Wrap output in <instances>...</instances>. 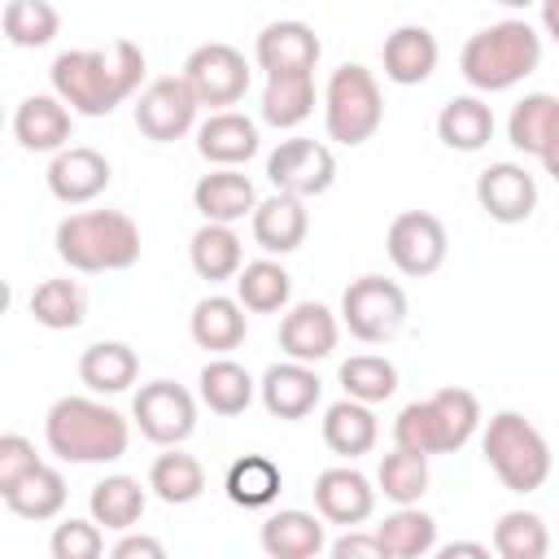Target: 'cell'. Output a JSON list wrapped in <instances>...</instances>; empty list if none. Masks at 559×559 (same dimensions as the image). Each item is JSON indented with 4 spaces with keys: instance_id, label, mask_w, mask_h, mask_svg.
Wrapping results in <instances>:
<instances>
[{
    "instance_id": "6da1fadb",
    "label": "cell",
    "mask_w": 559,
    "mask_h": 559,
    "mask_svg": "<svg viewBox=\"0 0 559 559\" xmlns=\"http://www.w3.org/2000/svg\"><path fill=\"white\" fill-rule=\"evenodd\" d=\"M48 74L57 96L70 109L87 118H105L114 114V105H122L140 87L144 52L131 39H114L109 48H70V52H57Z\"/></svg>"
},
{
    "instance_id": "7a4b0ae2",
    "label": "cell",
    "mask_w": 559,
    "mask_h": 559,
    "mask_svg": "<svg viewBox=\"0 0 559 559\" xmlns=\"http://www.w3.org/2000/svg\"><path fill=\"white\" fill-rule=\"evenodd\" d=\"M44 432H48V450L66 463H109L122 459L131 441L127 419L92 397H57L44 419Z\"/></svg>"
},
{
    "instance_id": "3957f363",
    "label": "cell",
    "mask_w": 559,
    "mask_h": 559,
    "mask_svg": "<svg viewBox=\"0 0 559 559\" xmlns=\"http://www.w3.org/2000/svg\"><path fill=\"white\" fill-rule=\"evenodd\" d=\"M57 258L74 271H127L140 258V227L122 210H79L57 223Z\"/></svg>"
},
{
    "instance_id": "277c9868",
    "label": "cell",
    "mask_w": 559,
    "mask_h": 559,
    "mask_svg": "<svg viewBox=\"0 0 559 559\" xmlns=\"http://www.w3.org/2000/svg\"><path fill=\"white\" fill-rule=\"evenodd\" d=\"M542 61V39L528 22L520 17H507V22H493L485 31H476L467 44H463V79L480 92H502L511 83H520L524 74H533Z\"/></svg>"
},
{
    "instance_id": "5b68a950",
    "label": "cell",
    "mask_w": 559,
    "mask_h": 559,
    "mask_svg": "<svg viewBox=\"0 0 559 559\" xmlns=\"http://www.w3.org/2000/svg\"><path fill=\"white\" fill-rule=\"evenodd\" d=\"M476 424H480L476 393L450 384V389H437L424 402L402 406V415L393 424V437H397V445L419 450V454H450L476 432Z\"/></svg>"
},
{
    "instance_id": "8992f818",
    "label": "cell",
    "mask_w": 559,
    "mask_h": 559,
    "mask_svg": "<svg viewBox=\"0 0 559 559\" xmlns=\"http://www.w3.org/2000/svg\"><path fill=\"white\" fill-rule=\"evenodd\" d=\"M480 450H485L489 467L498 472V480L511 493H533L550 476V445H546V437L524 415H515V411H498L489 419Z\"/></svg>"
},
{
    "instance_id": "52a82bcc",
    "label": "cell",
    "mask_w": 559,
    "mask_h": 559,
    "mask_svg": "<svg viewBox=\"0 0 559 559\" xmlns=\"http://www.w3.org/2000/svg\"><path fill=\"white\" fill-rule=\"evenodd\" d=\"M384 118V100H380V83L367 66L358 61H345L332 70L328 79V92H323V122H328V135L336 144H362L376 135Z\"/></svg>"
},
{
    "instance_id": "ba28073f",
    "label": "cell",
    "mask_w": 559,
    "mask_h": 559,
    "mask_svg": "<svg viewBox=\"0 0 559 559\" xmlns=\"http://www.w3.org/2000/svg\"><path fill=\"white\" fill-rule=\"evenodd\" d=\"M341 319L367 345L393 341L406 323V293L384 275H358L341 297Z\"/></svg>"
},
{
    "instance_id": "9c48e42d",
    "label": "cell",
    "mask_w": 559,
    "mask_h": 559,
    "mask_svg": "<svg viewBox=\"0 0 559 559\" xmlns=\"http://www.w3.org/2000/svg\"><path fill=\"white\" fill-rule=\"evenodd\" d=\"M183 79L192 83V92H197L201 105L223 109V105H236L249 92V61H245L240 48L214 39V44H201V48L188 52Z\"/></svg>"
},
{
    "instance_id": "30bf717a",
    "label": "cell",
    "mask_w": 559,
    "mask_h": 559,
    "mask_svg": "<svg viewBox=\"0 0 559 559\" xmlns=\"http://www.w3.org/2000/svg\"><path fill=\"white\" fill-rule=\"evenodd\" d=\"M197 105L201 100H197V92H192V83L183 74H162V79H153L140 92V100H135V127H140V135H148L157 144H170V140H179V135L192 131Z\"/></svg>"
},
{
    "instance_id": "8fae6325",
    "label": "cell",
    "mask_w": 559,
    "mask_h": 559,
    "mask_svg": "<svg viewBox=\"0 0 559 559\" xmlns=\"http://www.w3.org/2000/svg\"><path fill=\"white\" fill-rule=\"evenodd\" d=\"M445 223L432 214V210H402L393 223H389V236H384V249L393 258V266L411 280H424L432 275L441 262H445Z\"/></svg>"
},
{
    "instance_id": "7c38bea8",
    "label": "cell",
    "mask_w": 559,
    "mask_h": 559,
    "mask_svg": "<svg viewBox=\"0 0 559 559\" xmlns=\"http://www.w3.org/2000/svg\"><path fill=\"white\" fill-rule=\"evenodd\" d=\"M266 179L280 188V192H293V197H319L332 188L336 179V157L323 140H310V135H293L284 140L271 157H266Z\"/></svg>"
},
{
    "instance_id": "4fadbf2b",
    "label": "cell",
    "mask_w": 559,
    "mask_h": 559,
    "mask_svg": "<svg viewBox=\"0 0 559 559\" xmlns=\"http://www.w3.org/2000/svg\"><path fill=\"white\" fill-rule=\"evenodd\" d=\"M131 415L140 424V432L157 445H179L192 428H197V402L183 384L175 380H153V384H140L135 402H131Z\"/></svg>"
},
{
    "instance_id": "5bb4252c",
    "label": "cell",
    "mask_w": 559,
    "mask_h": 559,
    "mask_svg": "<svg viewBox=\"0 0 559 559\" xmlns=\"http://www.w3.org/2000/svg\"><path fill=\"white\" fill-rule=\"evenodd\" d=\"M476 201L493 223H524L537 205V179L515 162H493L476 175Z\"/></svg>"
},
{
    "instance_id": "9a60e30c",
    "label": "cell",
    "mask_w": 559,
    "mask_h": 559,
    "mask_svg": "<svg viewBox=\"0 0 559 559\" xmlns=\"http://www.w3.org/2000/svg\"><path fill=\"white\" fill-rule=\"evenodd\" d=\"M314 507L332 524H362L376 507V489L358 467H328L314 476Z\"/></svg>"
},
{
    "instance_id": "2e32d148",
    "label": "cell",
    "mask_w": 559,
    "mask_h": 559,
    "mask_svg": "<svg viewBox=\"0 0 559 559\" xmlns=\"http://www.w3.org/2000/svg\"><path fill=\"white\" fill-rule=\"evenodd\" d=\"M48 188H52L57 201L83 205V201H92V197H100L109 188V162L96 148H87V144L61 148L48 162Z\"/></svg>"
},
{
    "instance_id": "e0dca14e",
    "label": "cell",
    "mask_w": 559,
    "mask_h": 559,
    "mask_svg": "<svg viewBox=\"0 0 559 559\" xmlns=\"http://www.w3.org/2000/svg\"><path fill=\"white\" fill-rule=\"evenodd\" d=\"M319 393H323V380L314 376L310 362H297V358L275 362L262 376V402L275 419H306L314 411Z\"/></svg>"
},
{
    "instance_id": "ac0fdd59",
    "label": "cell",
    "mask_w": 559,
    "mask_h": 559,
    "mask_svg": "<svg viewBox=\"0 0 559 559\" xmlns=\"http://www.w3.org/2000/svg\"><path fill=\"white\" fill-rule=\"evenodd\" d=\"M280 349L297 362H319L336 349V314L319 301H301L280 323Z\"/></svg>"
},
{
    "instance_id": "d6986e66",
    "label": "cell",
    "mask_w": 559,
    "mask_h": 559,
    "mask_svg": "<svg viewBox=\"0 0 559 559\" xmlns=\"http://www.w3.org/2000/svg\"><path fill=\"white\" fill-rule=\"evenodd\" d=\"M253 52H258V66H262L266 74H275V70H314L323 44H319V35H314L306 22L284 17V22L262 26Z\"/></svg>"
},
{
    "instance_id": "ffe728a7",
    "label": "cell",
    "mask_w": 559,
    "mask_h": 559,
    "mask_svg": "<svg viewBox=\"0 0 559 559\" xmlns=\"http://www.w3.org/2000/svg\"><path fill=\"white\" fill-rule=\"evenodd\" d=\"M306 197H293V192H280L258 201L253 205V240L266 249V253H293L301 249L306 231H310V218H306Z\"/></svg>"
},
{
    "instance_id": "44dd1931",
    "label": "cell",
    "mask_w": 559,
    "mask_h": 559,
    "mask_svg": "<svg viewBox=\"0 0 559 559\" xmlns=\"http://www.w3.org/2000/svg\"><path fill=\"white\" fill-rule=\"evenodd\" d=\"M13 135L22 148L31 153H61L70 140V109L61 105V96H26L13 114Z\"/></svg>"
},
{
    "instance_id": "7402d4cb",
    "label": "cell",
    "mask_w": 559,
    "mask_h": 559,
    "mask_svg": "<svg viewBox=\"0 0 559 559\" xmlns=\"http://www.w3.org/2000/svg\"><path fill=\"white\" fill-rule=\"evenodd\" d=\"M197 153L214 166H240L258 153V127L253 118L236 109H218L197 127Z\"/></svg>"
},
{
    "instance_id": "603a6c76",
    "label": "cell",
    "mask_w": 559,
    "mask_h": 559,
    "mask_svg": "<svg viewBox=\"0 0 559 559\" xmlns=\"http://www.w3.org/2000/svg\"><path fill=\"white\" fill-rule=\"evenodd\" d=\"M192 201L210 223H236V218L253 214V205H258L253 183L231 166H218V170L201 175L197 188H192Z\"/></svg>"
},
{
    "instance_id": "cb8c5ba5",
    "label": "cell",
    "mask_w": 559,
    "mask_h": 559,
    "mask_svg": "<svg viewBox=\"0 0 559 559\" xmlns=\"http://www.w3.org/2000/svg\"><path fill=\"white\" fill-rule=\"evenodd\" d=\"M437 70V39L428 26H397L384 39V74L402 87L424 83Z\"/></svg>"
},
{
    "instance_id": "d4e9b609",
    "label": "cell",
    "mask_w": 559,
    "mask_h": 559,
    "mask_svg": "<svg viewBox=\"0 0 559 559\" xmlns=\"http://www.w3.org/2000/svg\"><path fill=\"white\" fill-rule=\"evenodd\" d=\"M135 376H140V358L122 341H96L79 358V380L92 393H122L135 384Z\"/></svg>"
},
{
    "instance_id": "484cf974",
    "label": "cell",
    "mask_w": 559,
    "mask_h": 559,
    "mask_svg": "<svg viewBox=\"0 0 559 559\" xmlns=\"http://www.w3.org/2000/svg\"><path fill=\"white\" fill-rule=\"evenodd\" d=\"M323 441L332 454H345V459H358L376 445V415H371V402H358V397H341L328 406L323 415Z\"/></svg>"
},
{
    "instance_id": "4316f807",
    "label": "cell",
    "mask_w": 559,
    "mask_h": 559,
    "mask_svg": "<svg viewBox=\"0 0 559 559\" xmlns=\"http://www.w3.org/2000/svg\"><path fill=\"white\" fill-rule=\"evenodd\" d=\"M314 109V79L310 70H275L262 87V118L271 127H297Z\"/></svg>"
},
{
    "instance_id": "83f0119b",
    "label": "cell",
    "mask_w": 559,
    "mask_h": 559,
    "mask_svg": "<svg viewBox=\"0 0 559 559\" xmlns=\"http://www.w3.org/2000/svg\"><path fill=\"white\" fill-rule=\"evenodd\" d=\"M437 135L445 148H459V153H476L489 144L493 135V109L476 96H454L441 105L437 114Z\"/></svg>"
},
{
    "instance_id": "f1b7e54d",
    "label": "cell",
    "mask_w": 559,
    "mask_h": 559,
    "mask_svg": "<svg viewBox=\"0 0 559 559\" xmlns=\"http://www.w3.org/2000/svg\"><path fill=\"white\" fill-rule=\"evenodd\" d=\"M192 341L201 349H214V354H227L245 341V306L240 297H201L192 306Z\"/></svg>"
},
{
    "instance_id": "f546056e",
    "label": "cell",
    "mask_w": 559,
    "mask_h": 559,
    "mask_svg": "<svg viewBox=\"0 0 559 559\" xmlns=\"http://www.w3.org/2000/svg\"><path fill=\"white\" fill-rule=\"evenodd\" d=\"M4 502L13 515L22 520H52L61 507H66V480L57 467L48 463H35L26 476H17L9 489H4Z\"/></svg>"
},
{
    "instance_id": "4dcf8cb0",
    "label": "cell",
    "mask_w": 559,
    "mask_h": 559,
    "mask_svg": "<svg viewBox=\"0 0 559 559\" xmlns=\"http://www.w3.org/2000/svg\"><path fill=\"white\" fill-rule=\"evenodd\" d=\"M262 550L271 559H310L323 550V524L306 511H275L262 520Z\"/></svg>"
},
{
    "instance_id": "1f68e13d",
    "label": "cell",
    "mask_w": 559,
    "mask_h": 559,
    "mask_svg": "<svg viewBox=\"0 0 559 559\" xmlns=\"http://www.w3.org/2000/svg\"><path fill=\"white\" fill-rule=\"evenodd\" d=\"M188 253H192V271L201 280H231V275H240V236L231 231V223H210L205 218V227H197Z\"/></svg>"
},
{
    "instance_id": "d6a6232c",
    "label": "cell",
    "mask_w": 559,
    "mask_h": 559,
    "mask_svg": "<svg viewBox=\"0 0 559 559\" xmlns=\"http://www.w3.org/2000/svg\"><path fill=\"white\" fill-rule=\"evenodd\" d=\"M201 402L214 415H240L253 402V376L236 358H214L201 367Z\"/></svg>"
},
{
    "instance_id": "836d02e7",
    "label": "cell",
    "mask_w": 559,
    "mask_h": 559,
    "mask_svg": "<svg viewBox=\"0 0 559 559\" xmlns=\"http://www.w3.org/2000/svg\"><path fill=\"white\" fill-rule=\"evenodd\" d=\"M288 293H293V280H288V271H284L280 262H271V258L245 262L240 275H236V297H240V306L253 310V314L280 310V306L288 301Z\"/></svg>"
},
{
    "instance_id": "e575fe53",
    "label": "cell",
    "mask_w": 559,
    "mask_h": 559,
    "mask_svg": "<svg viewBox=\"0 0 559 559\" xmlns=\"http://www.w3.org/2000/svg\"><path fill=\"white\" fill-rule=\"evenodd\" d=\"M148 489H153L162 502L183 507V502H192V498L205 489V467H201L192 454H183V450H166V454H157L153 467H148Z\"/></svg>"
},
{
    "instance_id": "d590c367",
    "label": "cell",
    "mask_w": 559,
    "mask_h": 559,
    "mask_svg": "<svg viewBox=\"0 0 559 559\" xmlns=\"http://www.w3.org/2000/svg\"><path fill=\"white\" fill-rule=\"evenodd\" d=\"M376 537H380L389 559H419V555H428L437 546V524H432V515H424L419 507L406 502L402 511H393L376 528Z\"/></svg>"
},
{
    "instance_id": "8d00e7d4",
    "label": "cell",
    "mask_w": 559,
    "mask_h": 559,
    "mask_svg": "<svg viewBox=\"0 0 559 559\" xmlns=\"http://www.w3.org/2000/svg\"><path fill=\"white\" fill-rule=\"evenodd\" d=\"M31 314H35V323H44L52 332L79 328L87 314V293L74 280H44L31 293Z\"/></svg>"
},
{
    "instance_id": "74e56055",
    "label": "cell",
    "mask_w": 559,
    "mask_h": 559,
    "mask_svg": "<svg viewBox=\"0 0 559 559\" xmlns=\"http://www.w3.org/2000/svg\"><path fill=\"white\" fill-rule=\"evenodd\" d=\"M275 493H280V467L266 454H245L227 467V498L236 507L253 511V507L275 502Z\"/></svg>"
},
{
    "instance_id": "f35d334b",
    "label": "cell",
    "mask_w": 559,
    "mask_h": 559,
    "mask_svg": "<svg viewBox=\"0 0 559 559\" xmlns=\"http://www.w3.org/2000/svg\"><path fill=\"white\" fill-rule=\"evenodd\" d=\"M144 515V489L131 476H105L92 485V520L105 528H131Z\"/></svg>"
},
{
    "instance_id": "ab89813d",
    "label": "cell",
    "mask_w": 559,
    "mask_h": 559,
    "mask_svg": "<svg viewBox=\"0 0 559 559\" xmlns=\"http://www.w3.org/2000/svg\"><path fill=\"white\" fill-rule=\"evenodd\" d=\"M0 26H4L9 44H17V48H44V44H52L61 17H57V9L48 0H9L4 13H0Z\"/></svg>"
},
{
    "instance_id": "60d3db41",
    "label": "cell",
    "mask_w": 559,
    "mask_h": 559,
    "mask_svg": "<svg viewBox=\"0 0 559 559\" xmlns=\"http://www.w3.org/2000/svg\"><path fill=\"white\" fill-rule=\"evenodd\" d=\"M493 550L502 559H542L550 550V533H546L542 515H533V511H507L493 524Z\"/></svg>"
},
{
    "instance_id": "b9f144b4",
    "label": "cell",
    "mask_w": 559,
    "mask_h": 559,
    "mask_svg": "<svg viewBox=\"0 0 559 559\" xmlns=\"http://www.w3.org/2000/svg\"><path fill=\"white\" fill-rule=\"evenodd\" d=\"M341 384L358 402H384L397 389V367L384 354H354L341 362Z\"/></svg>"
},
{
    "instance_id": "7bdbcfd3",
    "label": "cell",
    "mask_w": 559,
    "mask_h": 559,
    "mask_svg": "<svg viewBox=\"0 0 559 559\" xmlns=\"http://www.w3.org/2000/svg\"><path fill=\"white\" fill-rule=\"evenodd\" d=\"M376 480H380L384 498H393V502H402V507H406V502H415V498L428 489V454L397 445L393 454H384V459H380Z\"/></svg>"
},
{
    "instance_id": "ee69618b",
    "label": "cell",
    "mask_w": 559,
    "mask_h": 559,
    "mask_svg": "<svg viewBox=\"0 0 559 559\" xmlns=\"http://www.w3.org/2000/svg\"><path fill=\"white\" fill-rule=\"evenodd\" d=\"M550 109H555V96H546V92H533V96H524V100L511 109L507 135H511V144H515L520 153H533V157H537V144H542V131H546Z\"/></svg>"
},
{
    "instance_id": "f6af8a7d",
    "label": "cell",
    "mask_w": 559,
    "mask_h": 559,
    "mask_svg": "<svg viewBox=\"0 0 559 559\" xmlns=\"http://www.w3.org/2000/svg\"><path fill=\"white\" fill-rule=\"evenodd\" d=\"M105 537L96 520H66L52 533V559H100Z\"/></svg>"
},
{
    "instance_id": "bcb514c9",
    "label": "cell",
    "mask_w": 559,
    "mask_h": 559,
    "mask_svg": "<svg viewBox=\"0 0 559 559\" xmlns=\"http://www.w3.org/2000/svg\"><path fill=\"white\" fill-rule=\"evenodd\" d=\"M35 463H39L35 445H31L26 437H17V432H4V437H0V493H4L17 476H26Z\"/></svg>"
},
{
    "instance_id": "7dc6e473",
    "label": "cell",
    "mask_w": 559,
    "mask_h": 559,
    "mask_svg": "<svg viewBox=\"0 0 559 559\" xmlns=\"http://www.w3.org/2000/svg\"><path fill=\"white\" fill-rule=\"evenodd\" d=\"M332 555L336 559H389L376 533H345L332 542Z\"/></svg>"
},
{
    "instance_id": "c3c4849f",
    "label": "cell",
    "mask_w": 559,
    "mask_h": 559,
    "mask_svg": "<svg viewBox=\"0 0 559 559\" xmlns=\"http://www.w3.org/2000/svg\"><path fill=\"white\" fill-rule=\"evenodd\" d=\"M537 157H542V166L559 179V96H555V109H550V118H546V131H542Z\"/></svg>"
},
{
    "instance_id": "681fc988",
    "label": "cell",
    "mask_w": 559,
    "mask_h": 559,
    "mask_svg": "<svg viewBox=\"0 0 559 559\" xmlns=\"http://www.w3.org/2000/svg\"><path fill=\"white\" fill-rule=\"evenodd\" d=\"M109 555L114 559H162V542L157 537H122Z\"/></svg>"
},
{
    "instance_id": "f907efd6",
    "label": "cell",
    "mask_w": 559,
    "mask_h": 559,
    "mask_svg": "<svg viewBox=\"0 0 559 559\" xmlns=\"http://www.w3.org/2000/svg\"><path fill=\"white\" fill-rule=\"evenodd\" d=\"M441 559H489V550L480 542H450L441 546Z\"/></svg>"
},
{
    "instance_id": "816d5d0a",
    "label": "cell",
    "mask_w": 559,
    "mask_h": 559,
    "mask_svg": "<svg viewBox=\"0 0 559 559\" xmlns=\"http://www.w3.org/2000/svg\"><path fill=\"white\" fill-rule=\"evenodd\" d=\"M542 22H546L550 39L559 44V0H542Z\"/></svg>"
},
{
    "instance_id": "f5cc1de1",
    "label": "cell",
    "mask_w": 559,
    "mask_h": 559,
    "mask_svg": "<svg viewBox=\"0 0 559 559\" xmlns=\"http://www.w3.org/2000/svg\"><path fill=\"white\" fill-rule=\"evenodd\" d=\"M498 4H507V9H524V4H533V0H498Z\"/></svg>"
}]
</instances>
